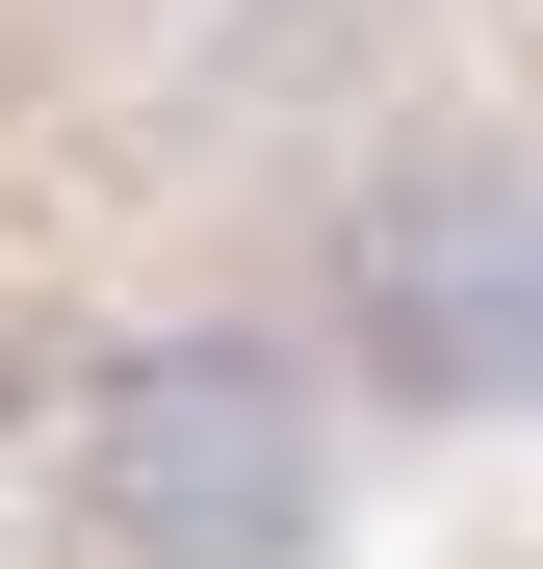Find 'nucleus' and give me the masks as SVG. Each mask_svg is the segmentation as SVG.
Wrapping results in <instances>:
<instances>
[{
    "instance_id": "nucleus-2",
    "label": "nucleus",
    "mask_w": 543,
    "mask_h": 569,
    "mask_svg": "<svg viewBox=\"0 0 543 569\" xmlns=\"http://www.w3.org/2000/svg\"><path fill=\"white\" fill-rule=\"evenodd\" d=\"M311 284L389 415H543V156H389Z\"/></svg>"
},
{
    "instance_id": "nucleus-1",
    "label": "nucleus",
    "mask_w": 543,
    "mask_h": 569,
    "mask_svg": "<svg viewBox=\"0 0 543 569\" xmlns=\"http://www.w3.org/2000/svg\"><path fill=\"white\" fill-rule=\"evenodd\" d=\"M78 518H104V569H311L336 543V389L285 337H130V362H78Z\"/></svg>"
}]
</instances>
